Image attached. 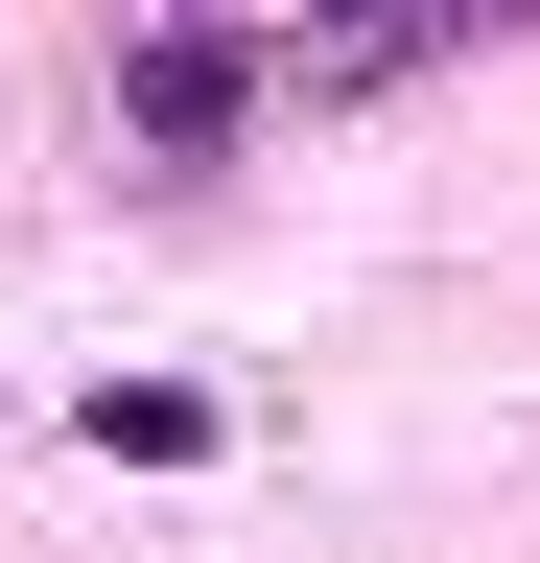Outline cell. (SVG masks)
<instances>
[{"label": "cell", "instance_id": "obj_1", "mask_svg": "<svg viewBox=\"0 0 540 563\" xmlns=\"http://www.w3.org/2000/svg\"><path fill=\"white\" fill-rule=\"evenodd\" d=\"M95 446H118V470H188V446H212V399H188V376H95Z\"/></svg>", "mask_w": 540, "mask_h": 563}, {"label": "cell", "instance_id": "obj_2", "mask_svg": "<svg viewBox=\"0 0 540 563\" xmlns=\"http://www.w3.org/2000/svg\"><path fill=\"white\" fill-rule=\"evenodd\" d=\"M212 118H235V47L165 24V47H142V141H212Z\"/></svg>", "mask_w": 540, "mask_h": 563}]
</instances>
